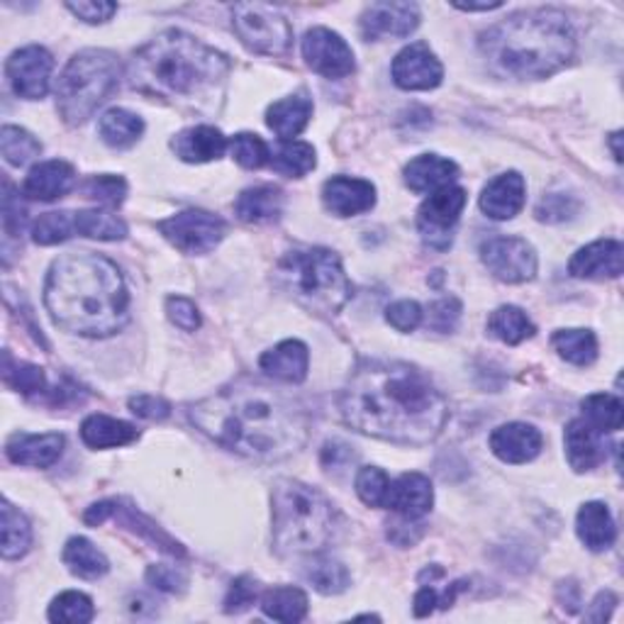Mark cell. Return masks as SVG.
I'll return each mask as SVG.
<instances>
[{
  "label": "cell",
  "mask_w": 624,
  "mask_h": 624,
  "mask_svg": "<svg viewBox=\"0 0 624 624\" xmlns=\"http://www.w3.org/2000/svg\"><path fill=\"white\" fill-rule=\"evenodd\" d=\"M156 227L183 254L213 252L227 232L225 219L207 211H183L162 219Z\"/></svg>",
  "instance_id": "cell-11"
},
{
  "label": "cell",
  "mask_w": 624,
  "mask_h": 624,
  "mask_svg": "<svg viewBox=\"0 0 624 624\" xmlns=\"http://www.w3.org/2000/svg\"><path fill=\"white\" fill-rule=\"evenodd\" d=\"M624 268V249L617 239H601L573 254L569 272L576 278H617Z\"/></svg>",
  "instance_id": "cell-19"
},
{
  "label": "cell",
  "mask_w": 624,
  "mask_h": 624,
  "mask_svg": "<svg viewBox=\"0 0 624 624\" xmlns=\"http://www.w3.org/2000/svg\"><path fill=\"white\" fill-rule=\"evenodd\" d=\"M544 437L532 424L510 422L491 434V451L505 463H528L540 457Z\"/></svg>",
  "instance_id": "cell-20"
},
{
  "label": "cell",
  "mask_w": 624,
  "mask_h": 624,
  "mask_svg": "<svg viewBox=\"0 0 624 624\" xmlns=\"http://www.w3.org/2000/svg\"><path fill=\"white\" fill-rule=\"evenodd\" d=\"M3 378H6L8 386L20 390V393H24V396L42 393L44 386H47V378H44V371L40 369V366H32V364H24V361H12L10 354H6Z\"/></svg>",
  "instance_id": "cell-45"
},
{
  "label": "cell",
  "mask_w": 624,
  "mask_h": 624,
  "mask_svg": "<svg viewBox=\"0 0 624 624\" xmlns=\"http://www.w3.org/2000/svg\"><path fill=\"white\" fill-rule=\"evenodd\" d=\"M272 168L284 174L288 178H303L308 176L310 171L315 168L317 158H315V150L313 144L308 142H284L278 150L272 154Z\"/></svg>",
  "instance_id": "cell-37"
},
{
  "label": "cell",
  "mask_w": 624,
  "mask_h": 624,
  "mask_svg": "<svg viewBox=\"0 0 624 624\" xmlns=\"http://www.w3.org/2000/svg\"><path fill=\"white\" fill-rule=\"evenodd\" d=\"M303 57L325 79H345L354 71V52L341 37L327 28H313L303 40Z\"/></svg>",
  "instance_id": "cell-14"
},
{
  "label": "cell",
  "mask_w": 624,
  "mask_h": 624,
  "mask_svg": "<svg viewBox=\"0 0 624 624\" xmlns=\"http://www.w3.org/2000/svg\"><path fill=\"white\" fill-rule=\"evenodd\" d=\"M576 532L581 542L591 549V552H605L615 544L617 528L615 520L610 515L605 503H585L579 510L576 518Z\"/></svg>",
  "instance_id": "cell-29"
},
{
  "label": "cell",
  "mask_w": 624,
  "mask_h": 624,
  "mask_svg": "<svg viewBox=\"0 0 624 624\" xmlns=\"http://www.w3.org/2000/svg\"><path fill=\"white\" fill-rule=\"evenodd\" d=\"M259 601V585L252 576H242L235 583L225 597V613H244V610L252 607Z\"/></svg>",
  "instance_id": "cell-51"
},
{
  "label": "cell",
  "mask_w": 624,
  "mask_h": 624,
  "mask_svg": "<svg viewBox=\"0 0 624 624\" xmlns=\"http://www.w3.org/2000/svg\"><path fill=\"white\" fill-rule=\"evenodd\" d=\"M262 369L284 383H303L308 378V366H310V354L308 347L298 339H286L278 347L268 349L262 354L259 359Z\"/></svg>",
  "instance_id": "cell-25"
},
{
  "label": "cell",
  "mask_w": 624,
  "mask_h": 624,
  "mask_svg": "<svg viewBox=\"0 0 624 624\" xmlns=\"http://www.w3.org/2000/svg\"><path fill=\"white\" fill-rule=\"evenodd\" d=\"M561 359L576 366H591L597 357V339L591 329H561L552 337Z\"/></svg>",
  "instance_id": "cell-38"
},
{
  "label": "cell",
  "mask_w": 624,
  "mask_h": 624,
  "mask_svg": "<svg viewBox=\"0 0 624 624\" xmlns=\"http://www.w3.org/2000/svg\"><path fill=\"white\" fill-rule=\"evenodd\" d=\"M469 195L461 186H447L430 193L418 211V229L427 247L447 252L454 239V227L467 207Z\"/></svg>",
  "instance_id": "cell-10"
},
{
  "label": "cell",
  "mask_w": 624,
  "mask_h": 624,
  "mask_svg": "<svg viewBox=\"0 0 624 624\" xmlns=\"http://www.w3.org/2000/svg\"><path fill=\"white\" fill-rule=\"evenodd\" d=\"M73 229L81 237L101 239V242H117L127 237V225L113 213L105 211H81L73 213Z\"/></svg>",
  "instance_id": "cell-36"
},
{
  "label": "cell",
  "mask_w": 624,
  "mask_h": 624,
  "mask_svg": "<svg viewBox=\"0 0 624 624\" xmlns=\"http://www.w3.org/2000/svg\"><path fill=\"white\" fill-rule=\"evenodd\" d=\"M95 615L93 603L89 595H83L79 591H67L59 597H54V603L49 605V620L52 622H64V624H85L91 622Z\"/></svg>",
  "instance_id": "cell-44"
},
{
  "label": "cell",
  "mask_w": 624,
  "mask_h": 624,
  "mask_svg": "<svg viewBox=\"0 0 624 624\" xmlns=\"http://www.w3.org/2000/svg\"><path fill=\"white\" fill-rule=\"evenodd\" d=\"M76 186V171L71 164L61 162V158H52V162H42L32 166L22 183V193L32 201L52 203L57 198H64L69 191Z\"/></svg>",
  "instance_id": "cell-22"
},
{
  "label": "cell",
  "mask_w": 624,
  "mask_h": 624,
  "mask_svg": "<svg viewBox=\"0 0 624 624\" xmlns=\"http://www.w3.org/2000/svg\"><path fill=\"white\" fill-rule=\"evenodd\" d=\"M191 422L215 444L254 461H280L308 442L310 422L280 390L239 381L193 402Z\"/></svg>",
  "instance_id": "cell-2"
},
{
  "label": "cell",
  "mask_w": 624,
  "mask_h": 624,
  "mask_svg": "<svg viewBox=\"0 0 624 624\" xmlns=\"http://www.w3.org/2000/svg\"><path fill=\"white\" fill-rule=\"evenodd\" d=\"M22 205L20 201H16V193H12L10 188V183H6V201H3V227H6V235L8 237H16L20 235V229H22Z\"/></svg>",
  "instance_id": "cell-57"
},
{
  "label": "cell",
  "mask_w": 624,
  "mask_h": 624,
  "mask_svg": "<svg viewBox=\"0 0 624 624\" xmlns=\"http://www.w3.org/2000/svg\"><path fill=\"white\" fill-rule=\"evenodd\" d=\"M393 81L402 91H432L444 79L442 61L424 42H415L393 59Z\"/></svg>",
  "instance_id": "cell-15"
},
{
  "label": "cell",
  "mask_w": 624,
  "mask_h": 624,
  "mask_svg": "<svg viewBox=\"0 0 624 624\" xmlns=\"http://www.w3.org/2000/svg\"><path fill=\"white\" fill-rule=\"evenodd\" d=\"M615 603H617V597L613 593H601V595L595 597L593 610L585 617L593 620V622H603V620L610 617V610L615 607Z\"/></svg>",
  "instance_id": "cell-58"
},
{
  "label": "cell",
  "mask_w": 624,
  "mask_h": 624,
  "mask_svg": "<svg viewBox=\"0 0 624 624\" xmlns=\"http://www.w3.org/2000/svg\"><path fill=\"white\" fill-rule=\"evenodd\" d=\"M341 418L361 434L393 444H430L449 420L447 398L430 376L402 361H366L339 398Z\"/></svg>",
  "instance_id": "cell-1"
},
{
  "label": "cell",
  "mask_w": 624,
  "mask_h": 624,
  "mask_svg": "<svg viewBox=\"0 0 624 624\" xmlns=\"http://www.w3.org/2000/svg\"><path fill=\"white\" fill-rule=\"evenodd\" d=\"M308 581L323 595H339L349 589V571L337 559L317 554L308 566Z\"/></svg>",
  "instance_id": "cell-40"
},
{
  "label": "cell",
  "mask_w": 624,
  "mask_h": 624,
  "mask_svg": "<svg viewBox=\"0 0 624 624\" xmlns=\"http://www.w3.org/2000/svg\"><path fill=\"white\" fill-rule=\"evenodd\" d=\"M229 73V59L181 30H166L146 42L127 67L134 91L171 105L211 108Z\"/></svg>",
  "instance_id": "cell-4"
},
{
  "label": "cell",
  "mask_w": 624,
  "mask_h": 624,
  "mask_svg": "<svg viewBox=\"0 0 624 624\" xmlns=\"http://www.w3.org/2000/svg\"><path fill=\"white\" fill-rule=\"evenodd\" d=\"M422 308L415 300H398L386 310V320L393 325L398 333H412L422 325Z\"/></svg>",
  "instance_id": "cell-50"
},
{
  "label": "cell",
  "mask_w": 624,
  "mask_h": 624,
  "mask_svg": "<svg viewBox=\"0 0 624 624\" xmlns=\"http://www.w3.org/2000/svg\"><path fill=\"white\" fill-rule=\"evenodd\" d=\"M140 437L130 422H122L108 415H91L81 424V439L85 447L91 449H113V447H125Z\"/></svg>",
  "instance_id": "cell-31"
},
{
  "label": "cell",
  "mask_w": 624,
  "mask_h": 624,
  "mask_svg": "<svg viewBox=\"0 0 624 624\" xmlns=\"http://www.w3.org/2000/svg\"><path fill=\"white\" fill-rule=\"evenodd\" d=\"M32 528L20 510L3 503V559L12 561L30 552Z\"/></svg>",
  "instance_id": "cell-41"
},
{
  "label": "cell",
  "mask_w": 624,
  "mask_h": 624,
  "mask_svg": "<svg viewBox=\"0 0 624 624\" xmlns=\"http://www.w3.org/2000/svg\"><path fill=\"white\" fill-rule=\"evenodd\" d=\"M576 213H579V201L566 193H549L544 195L542 203L536 205V219H542V223L549 225L566 223V219H571Z\"/></svg>",
  "instance_id": "cell-49"
},
{
  "label": "cell",
  "mask_w": 624,
  "mask_h": 624,
  "mask_svg": "<svg viewBox=\"0 0 624 624\" xmlns=\"http://www.w3.org/2000/svg\"><path fill=\"white\" fill-rule=\"evenodd\" d=\"M0 150H3L8 164L24 166L42 154V144L28 130L6 125L3 132H0Z\"/></svg>",
  "instance_id": "cell-42"
},
{
  "label": "cell",
  "mask_w": 624,
  "mask_h": 624,
  "mask_svg": "<svg viewBox=\"0 0 624 624\" xmlns=\"http://www.w3.org/2000/svg\"><path fill=\"white\" fill-rule=\"evenodd\" d=\"M232 28L242 44L256 54L286 57L293 47L290 22L274 6L237 3L232 8Z\"/></svg>",
  "instance_id": "cell-9"
},
{
  "label": "cell",
  "mask_w": 624,
  "mask_h": 624,
  "mask_svg": "<svg viewBox=\"0 0 624 624\" xmlns=\"http://www.w3.org/2000/svg\"><path fill=\"white\" fill-rule=\"evenodd\" d=\"M166 313H168V320L176 327H181L183 333H195V329L201 327V313H198V308H195V303H191L188 298L171 296L166 300Z\"/></svg>",
  "instance_id": "cell-52"
},
{
  "label": "cell",
  "mask_w": 624,
  "mask_h": 624,
  "mask_svg": "<svg viewBox=\"0 0 624 624\" xmlns=\"http://www.w3.org/2000/svg\"><path fill=\"white\" fill-rule=\"evenodd\" d=\"M461 317V303L457 298H442L430 305V325L437 333H451Z\"/></svg>",
  "instance_id": "cell-54"
},
{
  "label": "cell",
  "mask_w": 624,
  "mask_h": 624,
  "mask_svg": "<svg viewBox=\"0 0 624 624\" xmlns=\"http://www.w3.org/2000/svg\"><path fill=\"white\" fill-rule=\"evenodd\" d=\"M76 237L73 229V213L71 211H59V213H44L34 219L32 225V239L42 247H52V244L67 242Z\"/></svg>",
  "instance_id": "cell-43"
},
{
  "label": "cell",
  "mask_w": 624,
  "mask_h": 624,
  "mask_svg": "<svg viewBox=\"0 0 624 624\" xmlns=\"http://www.w3.org/2000/svg\"><path fill=\"white\" fill-rule=\"evenodd\" d=\"M481 52L503 76L546 79L576 54V32L561 10H524L483 32Z\"/></svg>",
  "instance_id": "cell-5"
},
{
  "label": "cell",
  "mask_w": 624,
  "mask_h": 624,
  "mask_svg": "<svg viewBox=\"0 0 624 624\" xmlns=\"http://www.w3.org/2000/svg\"><path fill=\"white\" fill-rule=\"evenodd\" d=\"M44 305L57 327L81 337H110L125 327L130 293L122 272L93 252L64 254L49 268Z\"/></svg>",
  "instance_id": "cell-3"
},
{
  "label": "cell",
  "mask_w": 624,
  "mask_h": 624,
  "mask_svg": "<svg viewBox=\"0 0 624 624\" xmlns=\"http://www.w3.org/2000/svg\"><path fill=\"white\" fill-rule=\"evenodd\" d=\"M284 211V193L274 186H256L239 193L235 203V213L242 223L249 225H264L274 223Z\"/></svg>",
  "instance_id": "cell-30"
},
{
  "label": "cell",
  "mask_w": 624,
  "mask_h": 624,
  "mask_svg": "<svg viewBox=\"0 0 624 624\" xmlns=\"http://www.w3.org/2000/svg\"><path fill=\"white\" fill-rule=\"evenodd\" d=\"M603 432H597L591 422L583 418L571 420L566 427L564 442H566V454L569 463L576 471H591L597 463L605 461V442Z\"/></svg>",
  "instance_id": "cell-26"
},
{
  "label": "cell",
  "mask_w": 624,
  "mask_h": 624,
  "mask_svg": "<svg viewBox=\"0 0 624 624\" xmlns=\"http://www.w3.org/2000/svg\"><path fill=\"white\" fill-rule=\"evenodd\" d=\"M357 495L361 498L364 505L369 508H383L386 505V495H388V488H390V479L376 467H364L357 473Z\"/></svg>",
  "instance_id": "cell-48"
},
{
  "label": "cell",
  "mask_w": 624,
  "mask_h": 624,
  "mask_svg": "<svg viewBox=\"0 0 624 624\" xmlns=\"http://www.w3.org/2000/svg\"><path fill=\"white\" fill-rule=\"evenodd\" d=\"M122 76L117 54L108 49H83L69 59L57 83V108L67 125H83L110 95Z\"/></svg>",
  "instance_id": "cell-8"
},
{
  "label": "cell",
  "mask_w": 624,
  "mask_h": 624,
  "mask_svg": "<svg viewBox=\"0 0 624 624\" xmlns=\"http://www.w3.org/2000/svg\"><path fill=\"white\" fill-rule=\"evenodd\" d=\"M481 259L503 284H528L536 276L534 247L522 237H491L481 244Z\"/></svg>",
  "instance_id": "cell-12"
},
{
  "label": "cell",
  "mask_w": 624,
  "mask_h": 624,
  "mask_svg": "<svg viewBox=\"0 0 624 624\" xmlns=\"http://www.w3.org/2000/svg\"><path fill=\"white\" fill-rule=\"evenodd\" d=\"M142 132L144 120L125 108L108 110L101 122H98V134H101V140L108 146H113V150H127V146L137 144Z\"/></svg>",
  "instance_id": "cell-32"
},
{
  "label": "cell",
  "mask_w": 624,
  "mask_h": 624,
  "mask_svg": "<svg viewBox=\"0 0 624 624\" xmlns=\"http://www.w3.org/2000/svg\"><path fill=\"white\" fill-rule=\"evenodd\" d=\"M229 150H232V158L244 168H262L272 162V152H268V146L259 134L252 132L237 134V137H232Z\"/></svg>",
  "instance_id": "cell-46"
},
{
  "label": "cell",
  "mask_w": 624,
  "mask_h": 624,
  "mask_svg": "<svg viewBox=\"0 0 624 624\" xmlns=\"http://www.w3.org/2000/svg\"><path fill=\"white\" fill-rule=\"evenodd\" d=\"M583 420L591 422L597 432H617L622 430V400L610 393L589 396L583 402Z\"/></svg>",
  "instance_id": "cell-39"
},
{
  "label": "cell",
  "mask_w": 624,
  "mask_h": 624,
  "mask_svg": "<svg viewBox=\"0 0 624 624\" xmlns=\"http://www.w3.org/2000/svg\"><path fill=\"white\" fill-rule=\"evenodd\" d=\"M227 137L219 130L211 125H198L178 132L174 140H171V150L176 152L181 162L188 164H205L215 162V158L223 156L227 152Z\"/></svg>",
  "instance_id": "cell-24"
},
{
  "label": "cell",
  "mask_w": 624,
  "mask_h": 624,
  "mask_svg": "<svg viewBox=\"0 0 624 624\" xmlns=\"http://www.w3.org/2000/svg\"><path fill=\"white\" fill-rule=\"evenodd\" d=\"M259 605L266 617L276 622H300L308 615V595L293 585H280V589H268L262 593Z\"/></svg>",
  "instance_id": "cell-33"
},
{
  "label": "cell",
  "mask_w": 624,
  "mask_h": 624,
  "mask_svg": "<svg viewBox=\"0 0 624 624\" xmlns=\"http://www.w3.org/2000/svg\"><path fill=\"white\" fill-rule=\"evenodd\" d=\"M64 564L69 566L73 576L85 579V581L101 579V576H105L108 569H110L103 552H98V549L89 540H85V536H73V540L67 542Z\"/></svg>",
  "instance_id": "cell-34"
},
{
  "label": "cell",
  "mask_w": 624,
  "mask_h": 624,
  "mask_svg": "<svg viewBox=\"0 0 624 624\" xmlns=\"http://www.w3.org/2000/svg\"><path fill=\"white\" fill-rule=\"evenodd\" d=\"M64 451V434L49 432V434H24L18 432L8 439L6 454L18 467L32 469H49L59 461Z\"/></svg>",
  "instance_id": "cell-21"
},
{
  "label": "cell",
  "mask_w": 624,
  "mask_h": 624,
  "mask_svg": "<svg viewBox=\"0 0 624 624\" xmlns=\"http://www.w3.org/2000/svg\"><path fill=\"white\" fill-rule=\"evenodd\" d=\"M434 505L432 483L422 473H402L398 481L390 483L386 505L388 510L398 512L402 520H420Z\"/></svg>",
  "instance_id": "cell-18"
},
{
  "label": "cell",
  "mask_w": 624,
  "mask_h": 624,
  "mask_svg": "<svg viewBox=\"0 0 624 624\" xmlns=\"http://www.w3.org/2000/svg\"><path fill=\"white\" fill-rule=\"evenodd\" d=\"M323 203L337 217H354L369 213L376 205V188L364 178L333 176L323 186Z\"/></svg>",
  "instance_id": "cell-17"
},
{
  "label": "cell",
  "mask_w": 624,
  "mask_h": 624,
  "mask_svg": "<svg viewBox=\"0 0 624 624\" xmlns=\"http://www.w3.org/2000/svg\"><path fill=\"white\" fill-rule=\"evenodd\" d=\"M130 410L134 415H140V418H144V420H166L171 415L168 402L156 396L130 398Z\"/></svg>",
  "instance_id": "cell-56"
},
{
  "label": "cell",
  "mask_w": 624,
  "mask_h": 624,
  "mask_svg": "<svg viewBox=\"0 0 624 624\" xmlns=\"http://www.w3.org/2000/svg\"><path fill=\"white\" fill-rule=\"evenodd\" d=\"M67 8H69L79 20L91 22V24L108 22V20L113 18L115 12H117V6H115V3H105V0H98V3H95V0H93V3H69Z\"/></svg>",
  "instance_id": "cell-55"
},
{
  "label": "cell",
  "mask_w": 624,
  "mask_h": 624,
  "mask_svg": "<svg viewBox=\"0 0 624 624\" xmlns=\"http://www.w3.org/2000/svg\"><path fill=\"white\" fill-rule=\"evenodd\" d=\"M54 59L44 47H24L18 49L16 54L8 59L6 76L12 85L16 95L24 101H40L49 91V81H52Z\"/></svg>",
  "instance_id": "cell-13"
},
{
  "label": "cell",
  "mask_w": 624,
  "mask_h": 624,
  "mask_svg": "<svg viewBox=\"0 0 624 624\" xmlns=\"http://www.w3.org/2000/svg\"><path fill=\"white\" fill-rule=\"evenodd\" d=\"M459 166L437 154H422L406 166V183L412 193H434L454 186Z\"/></svg>",
  "instance_id": "cell-27"
},
{
  "label": "cell",
  "mask_w": 624,
  "mask_h": 624,
  "mask_svg": "<svg viewBox=\"0 0 624 624\" xmlns=\"http://www.w3.org/2000/svg\"><path fill=\"white\" fill-rule=\"evenodd\" d=\"M503 3H483V6H454V8H459V10H467V12H479V10H495V8H500Z\"/></svg>",
  "instance_id": "cell-59"
},
{
  "label": "cell",
  "mask_w": 624,
  "mask_h": 624,
  "mask_svg": "<svg viewBox=\"0 0 624 624\" xmlns=\"http://www.w3.org/2000/svg\"><path fill=\"white\" fill-rule=\"evenodd\" d=\"M274 284L317 315H335L351 298V284L341 259L325 247H298L280 256Z\"/></svg>",
  "instance_id": "cell-7"
},
{
  "label": "cell",
  "mask_w": 624,
  "mask_h": 624,
  "mask_svg": "<svg viewBox=\"0 0 624 624\" xmlns=\"http://www.w3.org/2000/svg\"><path fill=\"white\" fill-rule=\"evenodd\" d=\"M420 8L415 3H371L361 16V34L366 40L381 37H408L418 30Z\"/></svg>",
  "instance_id": "cell-16"
},
{
  "label": "cell",
  "mask_w": 624,
  "mask_h": 624,
  "mask_svg": "<svg viewBox=\"0 0 624 624\" xmlns=\"http://www.w3.org/2000/svg\"><path fill=\"white\" fill-rule=\"evenodd\" d=\"M146 581H150L156 591L181 593L183 589H186L188 576H186V571H181L178 566L158 564V566H150V571H146Z\"/></svg>",
  "instance_id": "cell-53"
},
{
  "label": "cell",
  "mask_w": 624,
  "mask_h": 624,
  "mask_svg": "<svg viewBox=\"0 0 624 624\" xmlns=\"http://www.w3.org/2000/svg\"><path fill=\"white\" fill-rule=\"evenodd\" d=\"M488 333H491L495 339L505 341V345L515 347L522 345L524 339L534 337V325L524 310L515 308V305H503L498 308L491 317H488Z\"/></svg>",
  "instance_id": "cell-35"
},
{
  "label": "cell",
  "mask_w": 624,
  "mask_h": 624,
  "mask_svg": "<svg viewBox=\"0 0 624 624\" xmlns=\"http://www.w3.org/2000/svg\"><path fill=\"white\" fill-rule=\"evenodd\" d=\"M85 198H91L101 205L108 207H117L127 195V183L122 176H113V174H103V176H91L89 181L83 183Z\"/></svg>",
  "instance_id": "cell-47"
},
{
  "label": "cell",
  "mask_w": 624,
  "mask_h": 624,
  "mask_svg": "<svg viewBox=\"0 0 624 624\" xmlns=\"http://www.w3.org/2000/svg\"><path fill=\"white\" fill-rule=\"evenodd\" d=\"M528 201V186L518 171H508V174L495 176L481 195V211L493 219H512L520 215Z\"/></svg>",
  "instance_id": "cell-23"
},
{
  "label": "cell",
  "mask_w": 624,
  "mask_h": 624,
  "mask_svg": "<svg viewBox=\"0 0 624 624\" xmlns=\"http://www.w3.org/2000/svg\"><path fill=\"white\" fill-rule=\"evenodd\" d=\"M313 117V101L308 95H288L284 101H276L266 110V125L272 127L280 140L293 142L308 127Z\"/></svg>",
  "instance_id": "cell-28"
},
{
  "label": "cell",
  "mask_w": 624,
  "mask_h": 624,
  "mask_svg": "<svg viewBox=\"0 0 624 624\" xmlns=\"http://www.w3.org/2000/svg\"><path fill=\"white\" fill-rule=\"evenodd\" d=\"M274 546L280 556L320 554L335 540L337 512L315 488L284 479L274 485Z\"/></svg>",
  "instance_id": "cell-6"
}]
</instances>
